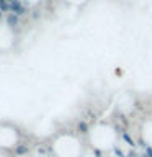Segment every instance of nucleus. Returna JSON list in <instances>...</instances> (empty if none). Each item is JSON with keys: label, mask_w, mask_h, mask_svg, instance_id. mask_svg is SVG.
<instances>
[{"label": "nucleus", "mask_w": 152, "mask_h": 157, "mask_svg": "<svg viewBox=\"0 0 152 157\" xmlns=\"http://www.w3.org/2000/svg\"><path fill=\"white\" fill-rule=\"evenodd\" d=\"M121 137H123V141H124V142H126L127 146H131V147H134V146H137V144H136V141L132 139V137H131V134H129V132H127L126 129H124V131L121 132Z\"/></svg>", "instance_id": "4"}, {"label": "nucleus", "mask_w": 152, "mask_h": 157, "mask_svg": "<svg viewBox=\"0 0 152 157\" xmlns=\"http://www.w3.org/2000/svg\"><path fill=\"white\" fill-rule=\"evenodd\" d=\"M93 154H95V157H103L105 154H103V151H100V149H93Z\"/></svg>", "instance_id": "10"}, {"label": "nucleus", "mask_w": 152, "mask_h": 157, "mask_svg": "<svg viewBox=\"0 0 152 157\" xmlns=\"http://www.w3.org/2000/svg\"><path fill=\"white\" fill-rule=\"evenodd\" d=\"M26 12H28V5L25 3L23 0H13V2L10 3V13L23 17V15H26Z\"/></svg>", "instance_id": "1"}, {"label": "nucleus", "mask_w": 152, "mask_h": 157, "mask_svg": "<svg viewBox=\"0 0 152 157\" xmlns=\"http://www.w3.org/2000/svg\"><path fill=\"white\" fill-rule=\"evenodd\" d=\"M15 155H20V157H23V155H28V152H29V146L28 144H25V142H21V144H17L15 146Z\"/></svg>", "instance_id": "3"}, {"label": "nucleus", "mask_w": 152, "mask_h": 157, "mask_svg": "<svg viewBox=\"0 0 152 157\" xmlns=\"http://www.w3.org/2000/svg\"><path fill=\"white\" fill-rule=\"evenodd\" d=\"M144 154H146L147 157H152V144H147V146H146Z\"/></svg>", "instance_id": "8"}, {"label": "nucleus", "mask_w": 152, "mask_h": 157, "mask_svg": "<svg viewBox=\"0 0 152 157\" xmlns=\"http://www.w3.org/2000/svg\"><path fill=\"white\" fill-rule=\"evenodd\" d=\"M3 15H5L3 12H0V21H2V20H3Z\"/></svg>", "instance_id": "11"}, {"label": "nucleus", "mask_w": 152, "mask_h": 157, "mask_svg": "<svg viewBox=\"0 0 152 157\" xmlns=\"http://www.w3.org/2000/svg\"><path fill=\"white\" fill-rule=\"evenodd\" d=\"M113 154H115L116 157H127V155L124 154V152H123V151L120 149V147H116V146L113 147Z\"/></svg>", "instance_id": "7"}, {"label": "nucleus", "mask_w": 152, "mask_h": 157, "mask_svg": "<svg viewBox=\"0 0 152 157\" xmlns=\"http://www.w3.org/2000/svg\"><path fill=\"white\" fill-rule=\"evenodd\" d=\"M31 18H33V20H39V18H41V12H39V10L33 12V13H31Z\"/></svg>", "instance_id": "9"}, {"label": "nucleus", "mask_w": 152, "mask_h": 157, "mask_svg": "<svg viewBox=\"0 0 152 157\" xmlns=\"http://www.w3.org/2000/svg\"><path fill=\"white\" fill-rule=\"evenodd\" d=\"M5 23H7L8 28L15 29L20 25V17H18V15H15V13H7V15H5Z\"/></svg>", "instance_id": "2"}, {"label": "nucleus", "mask_w": 152, "mask_h": 157, "mask_svg": "<svg viewBox=\"0 0 152 157\" xmlns=\"http://www.w3.org/2000/svg\"><path fill=\"white\" fill-rule=\"evenodd\" d=\"M0 12H3L5 15L10 13V3L7 0H0Z\"/></svg>", "instance_id": "6"}, {"label": "nucleus", "mask_w": 152, "mask_h": 157, "mask_svg": "<svg viewBox=\"0 0 152 157\" xmlns=\"http://www.w3.org/2000/svg\"><path fill=\"white\" fill-rule=\"evenodd\" d=\"M88 129H90V126H88V123L85 120H82V121L77 123V131L80 132V134H87Z\"/></svg>", "instance_id": "5"}]
</instances>
